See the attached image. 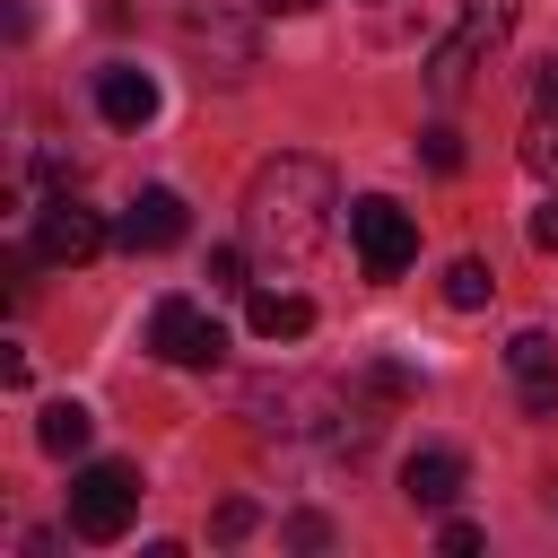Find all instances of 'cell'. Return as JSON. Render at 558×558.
Instances as JSON below:
<instances>
[{"instance_id":"obj_1","label":"cell","mask_w":558,"mask_h":558,"mask_svg":"<svg viewBox=\"0 0 558 558\" xmlns=\"http://www.w3.org/2000/svg\"><path fill=\"white\" fill-rule=\"evenodd\" d=\"M331 209H340V192H331L323 157H270L244 183V244L262 262H305L331 235Z\"/></svg>"},{"instance_id":"obj_2","label":"cell","mask_w":558,"mask_h":558,"mask_svg":"<svg viewBox=\"0 0 558 558\" xmlns=\"http://www.w3.org/2000/svg\"><path fill=\"white\" fill-rule=\"evenodd\" d=\"M506 35H514V0H462V26L427 52V87H436V96H462V87L506 52Z\"/></svg>"},{"instance_id":"obj_18","label":"cell","mask_w":558,"mask_h":558,"mask_svg":"<svg viewBox=\"0 0 558 558\" xmlns=\"http://www.w3.org/2000/svg\"><path fill=\"white\" fill-rule=\"evenodd\" d=\"M209 288H244V253H235V244L209 253Z\"/></svg>"},{"instance_id":"obj_6","label":"cell","mask_w":558,"mask_h":558,"mask_svg":"<svg viewBox=\"0 0 558 558\" xmlns=\"http://www.w3.org/2000/svg\"><path fill=\"white\" fill-rule=\"evenodd\" d=\"M148 357H157V366H218V357H227V323H218L209 305H192V296H157V314H148Z\"/></svg>"},{"instance_id":"obj_20","label":"cell","mask_w":558,"mask_h":558,"mask_svg":"<svg viewBox=\"0 0 558 558\" xmlns=\"http://www.w3.org/2000/svg\"><path fill=\"white\" fill-rule=\"evenodd\" d=\"M288 541H296V549H323L331 523H323V514H288Z\"/></svg>"},{"instance_id":"obj_8","label":"cell","mask_w":558,"mask_h":558,"mask_svg":"<svg viewBox=\"0 0 558 558\" xmlns=\"http://www.w3.org/2000/svg\"><path fill=\"white\" fill-rule=\"evenodd\" d=\"M113 244H131V253H166V244H183V192L148 183V192L113 218Z\"/></svg>"},{"instance_id":"obj_9","label":"cell","mask_w":558,"mask_h":558,"mask_svg":"<svg viewBox=\"0 0 558 558\" xmlns=\"http://www.w3.org/2000/svg\"><path fill=\"white\" fill-rule=\"evenodd\" d=\"M96 113H105L113 131H140V122L157 113V78L131 70V61H105V70H96Z\"/></svg>"},{"instance_id":"obj_15","label":"cell","mask_w":558,"mask_h":558,"mask_svg":"<svg viewBox=\"0 0 558 558\" xmlns=\"http://www.w3.org/2000/svg\"><path fill=\"white\" fill-rule=\"evenodd\" d=\"M506 366H514V384H549L558 375V340L549 331H514L506 340Z\"/></svg>"},{"instance_id":"obj_13","label":"cell","mask_w":558,"mask_h":558,"mask_svg":"<svg viewBox=\"0 0 558 558\" xmlns=\"http://www.w3.org/2000/svg\"><path fill=\"white\" fill-rule=\"evenodd\" d=\"M87 436H96L87 401H52V410L35 418V445H44V453H61V462H70V453H87Z\"/></svg>"},{"instance_id":"obj_22","label":"cell","mask_w":558,"mask_h":558,"mask_svg":"<svg viewBox=\"0 0 558 558\" xmlns=\"http://www.w3.org/2000/svg\"><path fill=\"white\" fill-rule=\"evenodd\" d=\"M532 253H558V201L532 209Z\"/></svg>"},{"instance_id":"obj_14","label":"cell","mask_w":558,"mask_h":558,"mask_svg":"<svg viewBox=\"0 0 558 558\" xmlns=\"http://www.w3.org/2000/svg\"><path fill=\"white\" fill-rule=\"evenodd\" d=\"M488 296H497V270H488L480 253H462V262L445 270V305H453V314H480Z\"/></svg>"},{"instance_id":"obj_19","label":"cell","mask_w":558,"mask_h":558,"mask_svg":"<svg viewBox=\"0 0 558 558\" xmlns=\"http://www.w3.org/2000/svg\"><path fill=\"white\" fill-rule=\"evenodd\" d=\"M480 541H488V532H480V523H445V532H436V549H445V558H471V549H480Z\"/></svg>"},{"instance_id":"obj_11","label":"cell","mask_w":558,"mask_h":558,"mask_svg":"<svg viewBox=\"0 0 558 558\" xmlns=\"http://www.w3.org/2000/svg\"><path fill=\"white\" fill-rule=\"evenodd\" d=\"M523 166H532L541 183H558V61L541 70V96H532V113H523Z\"/></svg>"},{"instance_id":"obj_17","label":"cell","mask_w":558,"mask_h":558,"mask_svg":"<svg viewBox=\"0 0 558 558\" xmlns=\"http://www.w3.org/2000/svg\"><path fill=\"white\" fill-rule=\"evenodd\" d=\"M253 523H262V514H253V506H244V497H227V506H218V523H209V532H218V541H244V532H253Z\"/></svg>"},{"instance_id":"obj_23","label":"cell","mask_w":558,"mask_h":558,"mask_svg":"<svg viewBox=\"0 0 558 558\" xmlns=\"http://www.w3.org/2000/svg\"><path fill=\"white\" fill-rule=\"evenodd\" d=\"M270 17H305V9H323V0H262Z\"/></svg>"},{"instance_id":"obj_4","label":"cell","mask_w":558,"mask_h":558,"mask_svg":"<svg viewBox=\"0 0 558 558\" xmlns=\"http://www.w3.org/2000/svg\"><path fill=\"white\" fill-rule=\"evenodd\" d=\"M105 244H113V227H105V209H87V201H78L70 183L35 201V262H52V270H70V262H96Z\"/></svg>"},{"instance_id":"obj_16","label":"cell","mask_w":558,"mask_h":558,"mask_svg":"<svg viewBox=\"0 0 558 558\" xmlns=\"http://www.w3.org/2000/svg\"><path fill=\"white\" fill-rule=\"evenodd\" d=\"M418 157H427L436 174H462V140H453L445 122H436V131H418Z\"/></svg>"},{"instance_id":"obj_24","label":"cell","mask_w":558,"mask_h":558,"mask_svg":"<svg viewBox=\"0 0 558 558\" xmlns=\"http://www.w3.org/2000/svg\"><path fill=\"white\" fill-rule=\"evenodd\" d=\"M549 506H558V488H549Z\"/></svg>"},{"instance_id":"obj_12","label":"cell","mask_w":558,"mask_h":558,"mask_svg":"<svg viewBox=\"0 0 558 558\" xmlns=\"http://www.w3.org/2000/svg\"><path fill=\"white\" fill-rule=\"evenodd\" d=\"M244 323H253V340H305V331H314V305H305L296 288H262V296L244 305Z\"/></svg>"},{"instance_id":"obj_10","label":"cell","mask_w":558,"mask_h":558,"mask_svg":"<svg viewBox=\"0 0 558 558\" xmlns=\"http://www.w3.org/2000/svg\"><path fill=\"white\" fill-rule=\"evenodd\" d=\"M401 497L427 506V514H445V506L462 497V453H453V445H418V453L401 462Z\"/></svg>"},{"instance_id":"obj_21","label":"cell","mask_w":558,"mask_h":558,"mask_svg":"<svg viewBox=\"0 0 558 558\" xmlns=\"http://www.w3.org/2000/svg\"><path fill=\"white\" fill-rule=\"evenodd\" d=\"M523 418H558V375L549 384H523Z\"/></svg>"},{"instance_id":"obj_7","label":"cell","mask_w":558,"mask_h":558,"mask_svg":"<svg viewBox=\"0 0 558 558\" xmlns=\"http://www.w3.org/2000/svg\"><path fill=\"white\" fill-rule=\"evenodd\" d=\"M183 44H192L201 78H244L253 70V26L235 9H218V0H192L183 9Z\"/></svg>"},{"instance_id":"obj_3","label":"cell","mask_w":558,"mask_h":558,"mask_svg":"<svg viewBox=\"0 0 558 558\" xmlns=\"http://www.w3.org/2000/svg\"><path fill=\"white\" fill-rule=\"evenodd\" d=\"M140 514V471L131 462H78L70 471V532L78 541H122Z\"/></svg>"},{"instance_id":"obj_5","label":"cell","mask_w":558,"mask_h":558,"mask_svg":"<svg viewBox=\"0 0 558 558\" xmlns=\"http://www.w3.org/2000/svg\"><path fill=\"white\" fill-rule=\"evenodd\" d=\"M349 244H357L366 279H401V270L418 262V218H410L401 201L366 192V201H349Z\"/></svg>"}]
</instances>
